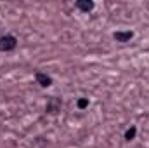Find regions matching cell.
Wrapping results in <instances>:
<instances>
[{
    "mask_svg": "<svg viewBox=\"0 0 149 148\" xmlns=\"http://www.w3.org/2000/svg\"><path fill=\"white\" fill-rule=\"evenodd\" d=\"M135 136H137V127H135V125H130V127L125 131V140H127V141H132V140H135Z\"/></svg>",
    "mask_w": 149,
    "mask_h": 148,
    "instance_id": "obj_4",
    "label": "cell"
},
{
    "mask_svg": "<svg viewBox=\"0 0 149 148\" xmlns=\"http://www.w3.org/2000/svg\"><path fill=\"white\" fill-rule=\"evenodd\" d=\"M17 45V40L14 35H3L0 37V51L2 52H9V51H14Z\"/></svg>",
    "mask_w": 149,
    "mask_h": 148,
    "instance_id": "obj_1",
    "label": "cell"
},
{
    "mask_svg": "<svg viewBox=\"0 0 149 148\" xmlns=\"http://www.w3.org/2000/svg\"><path fill=\"white\" fill-rule=\"evenodd\" d=\"M57 108H59V101H52V103L47 106V110L50 111V113H56V111H57Z\"/></svg>",
    "mask_w": 149,
    "mask_h": 148,
    "instance_id": "obj_7",
    "label": "cell"
},
{
    "mask_svg": "<svg viewBox=\"0 0 149 148\" xmlns=\"http://www.w3.org/2000/svg\"><path fill=\"white\" fill-rule=\"evenodd\" d=\"M76 7L80 11H83V12H88V11L94 9V4L92 2H76Z\"/></svg>",
    "mask_w": 149,
    "mask_h": 148,
    "instance_id": "obj_5",
    "label": "cell"
},
{
    "mask_svg": "<svg viewBox=\"0 0 149 148\" xmlns=\"http://www.w3.org/2000/svg\"><path fill=\"white\" fill-rule=\"evenodd\" d=\"M35 78H37V82L42 85V87H49V85H52V78L49 77L47 73H42V72H37L35 75Z\"/></svg>",
    "mask_w": 149,
    "mask_h": 148,
    "instance_id": "obj_2",
    "label": "cell"
},
{
    "mask_svg": "<svg viewBox=\"0 0 149 148\" xmlns=\"http://www.w3.org/2000/svg\"><path fill=\"white\" fill-rule=\"evenodd\" d=\"M76 106H78L80 110H83V108H87V106H88V99H87V98H80V99L76 101Z\"/></svg>",
    "mask_w": 149,
    "mask_h": 148,
    "instance_id": "obj_6",
    "label": "cell"
},
{
    "mask_svg": "<svg viewBox=\"0 0 149 148\" xmlns=\"http://www.w3.org/2000/svg\"><path fill=\"white\" fill-rule=\"evenodd\" d=\"M113 37H114V40H118V42H128L130 38L134 37V33L132 32H116Z\"/></svg>",
    "mask_w": 149,
    "mask_h": 148,
    "instance_id": "obj_3",
    "label": "cell"
}]
</instances>
